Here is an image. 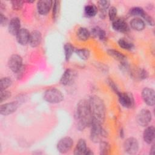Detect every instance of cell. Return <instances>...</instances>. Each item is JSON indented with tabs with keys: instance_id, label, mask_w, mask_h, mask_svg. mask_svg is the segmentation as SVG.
<instances>
[{
	"instance_id": "1",
	"label": "cell",
	"mask_w": 155,
	"mask_h": 155,
	"mask_svg": "<svg viewBox=\"0 0 155 155\" xmlns=\"http://www.w3.org/2000/svg\"><path fill=\"white\" fill-rule=\"evenodd\" d=\"M74 117L77 128L80 131H83L87 127H90L93 122V117L89 107L88 101L80 100L76 107Z\"/></svg>"
},
{
	"instance_id": "2",
	"label": "cell",
	"mask_w": 155,
	"mask_h": 155,
	"mask_svg": "<svg viewBox=\"0 0 155 155\" xmlns=\"http://www.w3.org/2000/svg\"><path fill=\"white\" fill-rule=\"evenodd\" d=\"M88 102L93 121L103 124L106 115L105 106L103 100L96 95H92L89 97Z\"/></svg>"
},
{
	"instance_id": "3",
	"label": "cell",
	"mask_w": 155,
	"mask_h": 155,
	"mask_svg": "<svg viewBox=\"0 0 155 155\" xmlns=\"http://www.w3.org/2000/svg\"><path fill=\"white\" fill-rule=\"evenodd\" d=\"M102 125V124L93 121L90 127V139L91 142L96 143H99L101 141L104 140V139L107 137L108 133Z\"/></svg>"
},
{
	"instance_id": "4",
	"label": "cell",
	"mask_w": 155,
	"mask_h": 155,
	"mask_svg": "<svg viewBox=\"0 0 155 155\" xmlns=\"http://www.w3.org/2000/svg\"><path fill=\"white\" fill-rule=\"evenodd\" d=\"M64 94L59 89L50 88L46 90L43 95V99L48 103L55 104L61 102L64 100Z\"/></svg>"
},
{
	"instance_id": "5",
	"label": "cell",
	"mask_w": 155,
	"mask_h": 155,
	"mask_svg": "<svg viewBox=\"0 0 155 155\" xmlns=\"http://www.w3.org/2000/svg\"><path fill=\"white\" fill-rule=\"evenodd\" d=\"M8 67L15 73H18L22 70V58L18 54L11 55L8 60Z\"/></svg>"
},
{
	"instance_id": "6",
	"label": "cell",
	"mask_w": 155,
	"mask_h": 155,
	"mask_svg": "<svg viewBox=\"0 0 155 155\" xmlns=\"http://www.w3.org/2000/svg\"><path fill=\"white\" fill-rule=\"evenodd\" d=\"M77 78V73L75 70L68 68L66 69L62 74L59 82L64 86H68L74 83Z\"/></svg>"
},
{
	"instance_id": "7",
	"label": "cell",
	"mask_w": 155,
	"mask_h": 155,
	"mask_svg": "<svg viewBox=\"0 0 155 155\" xmlns=\"http://www.w3.org/2000/svg\"><path fill=\"white\" fill-rule=\"evenodd\" d=\"M124 151L129 154H135L139 151V142L137 139L130 137L126 139L123 143Z\"/></svg>"
},
{
	"instance_id": "8",
	"label": "cell",
	"mask_w": 155,
	"mask_h": 155,
	"mask_svg": "<svg viewBox=\"0 0 155 155\" xmlns=\"http://www.w3.org/2000/svg\"><path fill=\"white\" fill-rule=\"evenodd\" d=\"M119 104L124 108H131L134 105L133 94L129 92H119L117 94Z\"/></svg>"
},
{
	"instance_id": "9",
	"label": "cell",
	"mask_w": 155,
	"mask_h": 155,
	"mask_svg": "<svg viewBox=\"0 0 155 155\" xmlns=\"http://www.w3.org/2000/svg\"><path fill=\"white\" fill-rule=\"evenodd\" d=\"M152 120V114L148 109H142L136 116V122L139 125L145 127L148 125Z\"/></svg>"
},
{
	"instance_id": "10",
	"label": "cell",
	"mask_w": 155,
	"mask_h": 155,
	"mask_svg": "<svg viewBox=\"0 0 155 155\" xmlns=\"http://www.w3.org/2000/svg\"><path fill=\"white\" fill-rule=\"evenodd\" d=\"M73 140L69 136L62 137L59 140L56 145L58 151L62 154L68 152L73 147Z\"/></svg>"
},
{
	"instance_id": "11",
	"label": "cell",
	"mask_w": 155,
	"mask_h": 155,
	"mask_svg": "<svg viewBox=\"0 0 155 155\" xmlns=\"http://www.w3.org/2000/svg\"><path fill=\"white\" fill-rule=\"evenodd\" d=\"M142 98L144 103L148 106H153L155 104V93L154 90L149 87L143 88L142 93Z\"/></svg>"
},
{
	"instance_id": "12",
	"label": "cell",
	"mask_w": 155,
	"mask_h": 155,
	"mask_svg": "<svg viewBox=\"0 0 155 155\" xmlns=\"http://www.w3.org/2000/svg\"><path fill=\"white\" fill-rule=\"evenodd\" d=\"M19 107V102L13 101L4 103L0 106V114L2 116H8L15 113Z\"/></svg>"
},
{
	"instance_id": "13",
	"label": "cell",
	"mask_w": 155,
	"mask_h": 155,
	"mask_svg": "<svg viewBox=\"0 0 155 155\" xmlns=\"http://www.w3.org/2000/svg\"><path fill=\"white\" fill-rule=\"evenodd\" d=\"M53 1L51 0H41L37 2L36 7L38 13L41 15L48 14L53 7Z\"/></svg>"
},
{
	"instance_id": "14",
	"label": "cell",
	"mask_w": 155,
	"mask_h": 155,
	"mask_svg": "<svg viewBox=\"0 0 155 155\" xmlns=\"http://www.w3.org/2000/svg\"><path fill=\"white\" fill-rule=\"evenodd\" d=\"M112 28L114 30L120 33H127L130 27L126 21L122 18H116L112 22Z\"/></svg>"
},
{
	"instance_id": "15",
	"label": "cell",
	"mask_w": 155,
	"mask_h": 155,
	"mask_svg": "<svg viewBox=\"0 0 155 155\" xmlns=\"http://www.w3.org/2000/svg\"><path fill=\"white\" fill-rule=\"evenodd\" d=\"M21 20L18 17L12 18L8 24V31L13 36H16L21 30Z\"/></svg>"
},
{
	"instance_id": "16",
	"label": "cell",
	"mask_w": 155,
	"mask_h": 155,
	"mask_svg": "<svg viewBox=\"0 0 155 155\" xmlns=\"http://www.w3.org/2000/svg\"><path fill=\"white\" fill-rule=\"evenodd\" d=\"M30 32L27 29L21 28L17 33L16 38L17 42L21 45H25L29 42Z\"/></svg>"
},
{
	"instance_id": "17",
	"label": "cell",
	"mask_w": 155,
	"mask_h": 155,
	"mask_svg": "<svg viewBox=\"0 0 155 155\" xmlns=\"http://www.w3.org/2000/svg\"><path fill=\"white\" fill-rule=\"evenodd\" d=\"M155 137V128L153 125L145 128L143 132V139L147 144H151Z\"/></svg>"
},
{
	"instance_id": "18",
	"label": "cell",
	"mask_w": 155,
	"mask_h": 155,
	"mask_svg": "<svg viewBox=\"0 0 155 155\" xmlns=\"http://www.w3.org/2000/svg\"><path fill=\"white\" fill-rule=\"evenodd\" d=\"M42 41V34L39 30H33L30 32L29 45L33 47H37L40 45Z\"/></svg>"
},
{
	"instance_id": "19",
	"label": "cell",
	"mask_w": 155,
	"mask_h": 155,
	"mask_svg": "<svg viewBox=\"0 0 155 155\" xmlns=\"http://www.w3.org/2000/svg\"><path fill=\"white\" fill-rule=\"evenodd\" d=\"M130 74L133 78L137 80L146 79L148 77L147 71L143 68H133L131 70Z\"/></svg>"
},
{
	"instance_id": "20",
	"label": "cell",
	"mask_w": 155,
	"mask_h": 155,
	"mask_svg": "<svg viewBox=\"0 0 155 155\" xmlns=\"http://www.w3.org/2000/svg\"><path fill=\"white\" fill-rule=\"evenodd\" d=\"M88 147L87 145V143L85 139H80L78 141L74 149V154L75 155H85L86 151Z\"/></svg>"
},
{
	"instance_id": "21",
	"label": "cell",
	"mask_w": 155,
	"mask_h": 155,
	"mask_svg": "<svg viewBox=\"0 0 155 155\" xmlns=\"http://www.w3.org/2000/svg\"><path fill=\"white\" fill-rule=\"evenodd\" d=\"M145 23L140 18H134L130 22V27L136 31H140L143 30L145 27Z\"/></svg>"
},
{
	"instance_id": "22",
	"label": "cell",
	"mask_w": 155,
	"mask_h": 155,
	"mask_svg": "<svg viewBox=\"0 0 155 155\" xmlns=\"http://www.w3.org/2000/svg\"><path fill=\"white\" fill-rule=\"evenodd\" d=\"M98 12V8L94 4H88L84 7V13L86 17L92 18L95 16Z\"/></svg>"
},
{
	"instance_id": "23",
	"label": "cell",
	"mask_w": 155,
	"mask_h": 155,
	"mask_svg": "<svg viewBox=\"0 0 155 155\" xmlns=\"http://www.w3.org/2000/svg\"><path fill=\"white\" fill-rule=\"evenodd\" d=\"M91 36L90 31H89L87 28L81 27L76 31V36L79 41H87Z\"/></svg>"
},
{
	"instance_id": "24",
	"label": "cell",
	"mask_w": 155,
	"mask_h": 155,
	"mask_svg": "<svg viewBox=\"0 0 155 155\" xmlns=\"http://www.w3.org/2000/svg\"><path fill=\"white\" fill-rule=\"evenodd\" d=\"M90 34L95 38H98L101 41H105L106 39V33L101 27L96 26L91 28Z\"/></svg>"
},
{
	"instance_id": "25",
	"label": "cell",
	"mask_w": 155,
	"mask_h": 155,
	"mask_svg": "<svg viewBox=\"0 0 155 155\" xmlns=\"http://www.w3.org/2000/svg\"><path fill=\"white\" fill-rule=\"evenodd\" d=\"M107 54L110 56H111L113 58H114V59L119 61L120 62L127 61L126 56L124 54H122L121 52L119 51L118 50L111 48V49L107 50Z\"/></svg>"
},
{
	"instance_id": "26",
	"label": "cell",
	"mask_w": 155,
	"mask_h": 155,
	"mask_svg": "<svg viewBox=\"0 0 155 155\" xmlns=\"http://www.w3.org/2000/svg\"><path fill=\"white\" fill-rule=\"evenodd\" d=\"M98 9L100 11V14L102 15V18L104 16V18L105 16V13L107 10L110 8V2L107 0H100L97 2Z\"/></svg>"
},
{
	"instance_id": "27",
	"label": "cell",
	"mask_w": 155,
	"mask_h": 155,
	"mask_svg": "<svg viewBox=\"0 0 155 155\" xmlns=\"http://www.w3.org/2000/svg\"><path fill=\"white\" fill-rule=\"evenodd\" d=\"M64 51L65 54V59L68 61L75 51V48L71 43H65L64 45Z\"/></svg>"
},
{
	"instance_id": "28",
	"label": "cell",
	"mask_w": 155,
	"mask_h": 155,
	"mask_svg": "<svg viewBox=\"0 0 155 155\" xmlns=\"http://www.w3.org/2000/svg\"><path fill=\"white\" fill-rule=\"evenodd\" d=\"M146 13L145 10L140 7H134L129 10L130 15L134 16V18H143Z\"/></svg>"
},
{
	"instance_id": "29",
	"label": "cell",
	"mask_w": 155,
	"mask_h": 155,
	"mask_svg": "<svg viewBox=\"0 0 155 155\" xmlns=\"http://www.w3.org/2000/svg\"><path fill=\"white\" fill-rule=\"evenodd\" d=\"M117 44L120 48L125 50H131L134 48V47L132 42L124 38L119 39L117 41Z\"/></svg>"
},
{
	"instance_id": "30",
	"label": "cell",
	"mask_w": 155,
	"mask_h": 155,
	"mask_svg": "<svg viewBox=\"0 0 155 155\" xmlns=\"http://www.w3.org/2000/svg\"><path fill=\"white\" fill-rule=\"evenodd\" d=\"M74 53L79 56V58L82 60H87L90 56V51L87 48H77L75 49Z\"/></svg>"
},
{
	"instance_id": "31",
	"label": "cell",
	"mask_w": 155,
	"mask_h": 155,
	"mask_svg": "<svg viewBox=\"0 0 155 155\" xmlns=\"http://www.w3.org/2000/svg\"><path fill=\"white\" fill-rule=\"evenodd\" d=\"M111 146L108 142L102 140L99 143V154L101 155H107L110 153Z\"/></svg>"
},
{
	"instance_id": "32",
	"label": "cell",
	"mask_w": 155,
	"mask_h": 155,
	"mask_svg": "<svg viewBox=\"0 0 155 155\" xmlns=\"http://www.w3.org/2000/svg\"><path fill=\"white\" fill-rule=\"evenodd\" d=\"M61 8V1H53L52 7V18L54 21H56L59 16Z\"/></svg>"
},
{
	"instance_id": "33",
	"label": "cell",
	"mask_w": 155,
	"mask_h": 155,
	"mask_svg": "<svg viewBox=\"0 0 155 155\" xmlns=\"http://www.w3.org/2000/svg\"><path fill=\"white\" fill-rule=\"evenodd\" d=\"M12 84V80L9 77L2 78L0 80V89L1 90H7Z\"/></svg>"
},
{
	"instance_id": "34",
	"label": "cell",
	"mask_w": 155,
	"mask_h": 155,
	"mask_svg": "<svg viewBox=\"0 0 155 155\" xmlns=\"http://www.w3.org/2000/svg\"><path fill=\"white\" fill-rule=\"evenodd\" d=\"M117 14V8L114 6L110 7V8H108V12L109 19L111 21H113L116 18Z\"/></svg>"
},
{
	"instance_id": "35",
	"label": "cell",
	"mask_w": 155,
	"mask_h": 155,
	"mask_svg": "<svg viewBox=\"0 0 155 155\" xmlns=\"http://www.w3.org/2000/svg\"><path fill=\"white\" fill-rule=\"evenodd\" d=\"M12 96V93L10 91L4 90L0 91V101L1 102H3L9 99Z\"/></svg>"
},
{
	"instance_id": "36",
	"label": "cell",
	"mask_w": 155,
	"mask_h": 155,
	"mask_svg": "<svg viewBox=\"0 0 155 155\" xmlns=\"http://www.w3.org/2000/svg\"><path fill=\"white\" fill-rule=\"evenodd\" d=\"M11 4H12V7L13 8V10H16V11H18L21 10V8L23 7L24 1H12L11 2Z\"/></svg>"
},
{
	"instance_id": "37",
	"label": "cell",
	"mask_w": 155,
	"mask_h": 155,
	"mask_svg": "<svg viewBox=\"0 0 155 155\" xmlns=\"http://www.w3.org/2000/svg\"><path fill=\"white\" fill-rule=\"evenodd\" d=\"M107 83H108L109 87L111 88V89L116 94H117L120 92V91L119 90V89H118L117 85H116V84L114 83V82L112 79H110V78L108 79H107Z\"/></svg>"
},
{
	"instance_id": "38",
	"label": "cell",
	"mask_w": 155,
	"mask_h": 155,
	"mask_svg": "<svg viewBox=\"0 0 155 155\" xmlns=\"http://www.w3.org/2000/svg\"><path fill=\"white\" fill-rule=\"evenodd\" d=\"M142 18H143V21L145 22V24H147L148 25H151V26L154 25V22L153 18L151 16L148 15L147 13H146Z\"/></svg>"
},
{
	"instance_id": "39",
	"label": "cell",
	"mask_w": 155,
	"mask_h": 155,
	"mask_svg": "<svg viewBox=\"0 0 155 155\" xmlns=\"http://www.w3.org/2000/svg\"><path fill=\"white\" fill-rule=\"evenodd\" d=\"M0 24L2 27H4L7 25V24H8V18L2 12L0 13Z\"/></svg>"
},
{
	"instance_id": "40",
	"label": "cell",
	"mask_w": 155,
	"mask_h": 155,
	"mask_svg": "<svg viewBox=\"0 0 155 155\" xmlns=\"http://www.w3.org/2000/svg\"><path fill=\"white\" fill-rule=\"evenodd\" d=\"M154 150H155V147H154V144H153L151 148H150V154H154Z\"/></svg>"
},
{
	"instance_id": "41",
	"label": "cell",
	"mask_w": 155,
	"mask_h": 155,
	"mask_svg": "<svg viewBox=\"0 0 155 155\" xmlns=\"http://www.w3.org/2000/svg\"><path fill=\"white\" fill-rule=\"evenodd\" d=\"M124 135H125V134H124V130H123L122 128H121V129L120 130V131H119V136H120V138H124Z\"/></svg>"
},
{
	"instance_id": "42",
	"label": "cell",
	"mask_w": 155,
	"mask_h": 155,
	"mask_svg": "<svg viewBox=\"0 0 155 155\" xmlns=\"http://www.w3.org/2000/svg\"><path fill=\"white\" fill-rule=\"evenodd\" d=\"M34 2H35V1H24V3L25 2H27V3H33Z\"/></svg>"
}]
</instances>
